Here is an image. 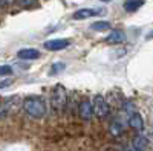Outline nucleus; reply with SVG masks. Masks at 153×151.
I'll return each mask as SVG.
<instances>
[{
	"mask_svg": "<svg viewBox=\"0 0 153 151\" xmlns=\"http://www.w3.org/2000/svg\"><path fill=\"white\" fill-rule=\"evenodd\" d=\"M23 110L34 119H42L46 115V102L40 96H29L23 101Z\"/></svg>",
	"mask_w": 153,
	"mask_h": 151,
	"instance_id": "nucleus-1",
	"label": "nucleus"
},
{
	"mask_svg": "<svg viewBox=\"0 0 153 151\" xmlns=\"http://www.w3.org/2000/svg\"><path fill=\"white\" fill-rule=\"evenodd\" d=\"M66 104H68L66 89L61 84H57L52 89V93H51V107H52L55 113H61V111H65Z\"/></svg>",
	"mask_w": 153,
	"mask_h": 151,
	"instance_id": "nucleus-2",
	"label": "nucleus"
},
{
	"mask_svg": "<svg viewBox=\"0 0 153 151\" xmlns=\"http://www.w3.org/2000/svg\"><path fill=\"white\" fill-rule=\"evenodd\" d=\"M20 107H23V99H20L19 95L14 96H6L2 99V105H0V115L2 118H6L12 113H16Z\"/></svg>",
	"mask_w": 153,
	"mask_h": 151,
	"instance_id": "nucleus-3",
	"label": "nucleus"
},
{
	"mask_svg": "<svg viewBox=\"0 0 153 151\" xmlns=\"http://www.w3.org/2000/svg\"><path fill=\"white\" fill-rule=\"evenodd\" d=\"M94 110H95V116L97 118H106L110 111V107L107 104V101L104 99V96L101 95H97L94 98Z\"/></svg>",
	"mask_w": 153,
	"mask_h": 151,
	"instance_id": "nucleus-4",
	"label": "nucleus"
},
{
	"mask_svg": "<svg viewBox=\"0 0 153 151\" xmlns=\"http://www.w3.org/2000/svg\"><path fill=\"white\" fill-rule=\"evenodd\" d=\"M78 115H80V118L84 119V121H91V119L94 118V115H95L94 104L91 102V101H87V99L81 101V104H80V107H78Z\"/></svg>",
	"mask_w": 153,
	"mask_h": 151,
	"instance_id": "nucleus-5",
	"label": "nucleus"
},
{
	"mask_svg": "<svg viewBox=\"0 0 153 151\" xmlns=\"http://www.w3.org/2000/svg\"><path fill=\"white\" fill-rule=\"evenodd\" d=\"M45 49L48 50H52V52H57V50H63L69 46V40L66 38H55V40H49V41H45Z\"/></svg>",
	"mask_w": 153,
	"mask_h": 151,
	"instance_id": "nucleus-6",
	"label": "nucleus"
},
{
	"mask_svg": "<svg viewBox=\"0 0 153 151\" xmlns=\"http://www.w3.org/2000/svg\"><path fill=\"white\" fill-rule=\"evenodd\" d=\"M129 125H130V128L136 130V131H143L144 130V119L143 116L139 115V113L133 111L129 115Z\"/></svg>",
	"mask_w": 153,
	"mask_h": 151,
	"instance_id": "nucleus-7",
	"label": "nucleus"
},
{
	"mask_svg": "<svg viewBox=\"0 0 153 151\" xmlns=\"http://www.w3.org/2000/svg\"><path fill=\"white\" fill-rule=\"evenodd\" d=\"M19 58L22 60H35L40 57V52H38L37 49H32V47H28V49H20L17 52Z\"/></svg>",
	"mask_w": 153,
	"mask_h": 151,
	"instance_id": "nucleus-8",
	"label": "nucleus"
},
{
	"mask_svg": "<svg viewBox=\"0 0 153 151\" xmlns=\"http://www.w3.org/2000/svg\"><path fill=\"white\" fill-rule=\"evenodd\" d=\"M94 15H97V11L86 8V9H78V11H75L74 14H72V18H74V20H84V18L94 17Z\"/></svg>",
	"mask_w": 153,
	"mask_h": 151,
	"instance_id": "nucleus-9",
	"label": "nucleus"
},
{
	"mask_svg": "<svg viewBox=\"0 0 153 151\" xmlns=\"http://www.w3.org/2000/svg\"><path fill=\"white\" fill-rule=\"evenodd\" d=\"M124 40H126V34L123 31H112L106 37V41L109 43H123Z\"/></svg>",
	"mask_w": 153,
	"mask_h": 151,
	"instance_id": "nucleus-10",
	"label": "nucleus"
},
{
	"mask_svg": "<svg viewBox=\"0 0 153 151\" xmlns=\"http://www.w3.org/2000/svg\"><path fill=\"white\" fill-rule=\"evenodd\" d=\"M143 5H144V0H126L124 2V9L127 12H135Z\"/></svg>",
	"mask_w": 153,
	"mask_h": 151,
	"instance_id": "nucleus-11",
	"label": "nucleus"
},
{
	"mask_svg": "<svg viewBox=\"0 0 153 151\" xmlns=\"http://www.w3.org/2000/svg\"><path fill=\"white\" fill-rule=\"evenodd\" d=\"M109 131H110V134L115 136V137L121 136L123 131H124V125H123V122L118 121V119H117V121H113V122L110 124V127H109Z\"/></svg>",
	"mask_w": 153,
	"mask_h": 151,
	"instance_id": "nucleus-12",
	"label": "nucleus"
},
{
	"mask_svg": "<svg viewBox=\"0 0 153 151\" xmlns=\"http://www.w3.org/2000/svg\"><path fill=\"white\" fill-rule=\"evenodd\" d=\"M110 28V23L109 21H95L94 24H91V29L92 31H97V32H101V31H107Z\"/></svg>",
	"mask_w": 153,
	"mask_h": 151,
	"instance_id": "nucleus-13",
	"label": "nucleus"
},
{
	"mask_svg": "<svg viewBox=\"0 0 153 151\" xmlns=\"http://www.w3.org/2000/svg\"><path fill=\"white\" fill-rule=\"evenodd\" d=\"M63 69H65V64H63V63H55V64L51 67V75H55L57 72H60Z\"/></svg>",
	"mask_w": 153,
	"mask_h": 151,
	"instance_id": "nucleus-14",
	"label": "nucleus"
},
{
	"mask_svg": "<svg viewBox=\"0 0 153 151\" xmlns=\"http://www.w3.org/2000/svg\"><path fill=\"white\" fill-rule=\"evenodd\" d=\"M12 73V69H11V66H2L0 67V77H6V75H11Z\"/></svg>",
	"mask_w": 153,
	"mask_h": 151,
	"instance_id": "nucleus-15",
	"label": "nucleus"
},
{
	"mask_svg": "<svg viewBox=\"0 0 153 151\" xmlns=\"http://www.w3.org/2000/svg\"><path fill=\"white\" fill-rule=\"evenodd\" d=\"M14 0H0V3H2V8H5L6 5H11Z\"/></svg>",
	"mask_w": 153,
	"mask_h": 151,
	"instance_id": "nucleus-16",
	"label": "nucleus"
},
{
	"mask_svg": "<svg viewBox=\"0 0 153 151\" xmlns=\"http://www.w3.org/2000/svg\"><path fill=\"white\" fill-rule=\"evenodd\" d=\"M19 2H20L22 5H31V3L35 2V0H19Z\"/></svg>",
	"mask_w": 153,
	"mask_h": 151,
	"instance_id": "nucleus-17",
	"label": "nucleus"
},
{
	"mask_svg": "<svg viewBox=\"0 0 153 151\" xmlns=\"http://www.w3.org/2000/svg\"><path fill=\"white\" fill-rule=\"evenodd\" d=\"M150 38H153V32H152V34L149 35V40H150Z\"/></svg>",
	"mask_w": 153,
	"mask_h": 151,
	"instance_id": "nucleus-18",
	"label": "nucleus"
},
{
	"mask_svg": "<svg viewBox=\"0 0 153 151\" xmlns=\"http://www.w3.org/2000/svg\"><path fill=\"white\" fill-rule=\"evenodd\" d=\"M107 151H118V150H107Z\"/></svg>",
	"mask_w": 153,
	"mask_h": 151,
	"instance_id": "nucleus-19",
	"label": "nucleus"
},
{
	"mask_svg": "<svg viewBox=\"0 0 153 151\" xmlns=\"http://www.w3.org/2000/svg\"><path fill=\"white\" fill-rule=\"evenodd\" d=\"M104 2H109V0H104Z\"/></svg>",
	"mask_w": 153,
	"mask_h": 151,
	"instance_id": "nucleus-20",
	"label": "nucleus"
}]
</instances>
